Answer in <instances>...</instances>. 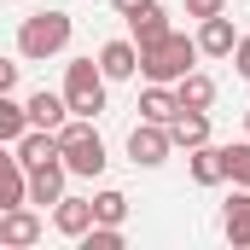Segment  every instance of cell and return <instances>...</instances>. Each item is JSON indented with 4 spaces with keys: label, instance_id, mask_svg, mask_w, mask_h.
<instances>
[{
    "label": "cell",
    "instance_id": "cell-1",
    "mask_svg": "<svg viewBox=\"0 0 250 250\" xmlns=\"http://www.w3.org/2000/svg\"><path fill=\"white\" fill-rule=\"evenodd\" d=\"M59 163L70 175H82V181H93V175H105V140L93 134V117H76V123L59 128Z\"/></svg>",
    "mask_w": 250,
    "mask_h": 250
},
{
    "label": "cell",
    "instance_id": "cell-2",
    "mask_svg": "<svg viewBox=\"0 0 250 250\" xmlns=\"http://www.w3.org/2000/svg\"><path fill=\"white\" fill-rule=\"evenodd\" d=\"M70 29H76V23H70L64 12L41 6L35 18H23V23H18V53H23L29 64H41V59H59L64 47H70Z\"/></svg>",
    "mask_w": 250,
    "mask_h": 250
},
{
    "label": "cell",
    "instance_id": "cell-3",
    "mask_svg": "<svg viewBox=\"0 0 250 250\" xmlns=\"http://www.w3.org/2000/svg\"><path fill=\"white\" fill-rule=\"evenodd\" d=\"M192 64H198V41L181 35V29H169V35H157L151 47H140V70H146V82H181Z\"/></svg>",
    "mask_w": 250,
    "mask_h": 250
},
{
    "label": "cell",
    "instance_id": "cell-4",
    "mask_svg": "<svg viewBox=\"0 0 250 250\" xmlns=\"http://www.w3.org/2000/svg\"><path fill=\"white\" fill-rule=\"evenodd\" d=\"M64 105H70V117H99L105 111V70L93 59L64 64Z\"/></svg>",
    "mask_w": 250,
    "mask_h": 250
},
{
    "label": "cell",
    "instance_id": "cell-5",
    "mask_svg": "<svg viewBox=\"0 0 250 250\" xmlns=\"http://www.w3.org/2000/svg\"><path fill=\"white\" fill-rule=\"evenodd\" d=\"M169 151H175V140H169V128H163V123H140L134 134H128V157H134L140 169L169 163Z\"/></svg>",
    "mask_w": 250,
    "mask_h": 250
},
{
    "label": "cell",
    "instance_id": "cell-6",
    "mask_svg": "<svg viewBox=\"0 0 250 250\" xmlns=\"http://www.w3.org/2000/svg\"><path fill=\"white\" fill-rule=\"evenodd\" d=\"M233 41H239V29H233V18H227V12L198 18V59H227V53H233Z\"/></svg>",
    "mask_w": 250,
    "mask_h": 250
},
{
    "label": "cell",
    "instance_id": "cell-7",
    "mask_svg": "<svg viewBox=\"0 0 250 250\" xmlns=\"http://www.w3.org/2000/svg\"><path fill=\"white\" fill-rule=\"evenodd\" d=\"M64 181H70V169H64L59 157H53V163L29 169V187H23V198H29L35 209H47V204H59V198H64Z\"/></svg>",
    "mask_w": 250,
    "mask_h": 250
},
{
    "label": "cell",
    "instance_id": "cell-8",
    "mask_svg": "<svg viewBox=\"0 0 250 250\" xmlns=\"http://www.w3.org/2000/svg\"><path fill=\"white\" fill-rule=\"evenodd\" d=\"M47 227H41V215L29 209V204H12V209H0V245H35Z\"/></svg>",
    "mask_w": 250,
    "mask_h": 250
},
{
    "label": "cell",
    "instance_id": "cell-9",
    "mask_svg": "<svg viewBox=\"0 0 250 250\" xmlns=\"http://www.w3.org/2000/svg\"><path fill=\"white\" fill-rule=\"evenodd\" d=\"M12 151H18L23 169H41V163L59 157V134H47V128H23V134L12 140Z\"/></svg>",
    "mask_w": 250,
    "mask_h": 250
},
{
    "label": "cell",
    "instance_id": "cell-10",
    "mask_svg": "<svg viewBox=\"0 0 250 250\" xmlns=\"http://www.w3.org/2000/svg\"><path fill=\"white\" fill-rule=\"evenodd\" d=\"M53 227H59L64 239H82V233L93 227V198H70V192H64L59 204H53Z\"/></svg>",
    "mask_w": 250,
    "mask_h": 250
},
{
    "label": "cell",
    "instance_id": "cell-11",
    "mask_svg": "<svg viewBox=\"0 0 250 250\" xmlns=\"http://www.w3.org/2000/svg\"><path fill=\"white\" fill-rule=\"evenodd\" d=\"M23 117H29V128H47V134H59L64 117H70V105H64V93H29V105H23Z\"/></svg>",
    "mask_w": 250,
    "mask_h": 250
},
{
    "label": "cell",
    "instance_id": "cell-12",
    "mask_svg": "<svg viewBox=\"0 0 250 250\" xmlns=\"http://www.w3.org/2000/svg\"><path fill=\"white\" fill-rule=\"evenodd\" d=\"M175 111H181V99H175V87L169 82H151L146 93H140V123H175Z\"/></svg>",
    "mask_w": 250,
    "mask_h": 250
},
{
    "label": "cell",
    "instance_id": "cell-13",
    "mask_svg": "<svg viewBox=\"0 0 250 250\" xmlns=\"http://www.w3.org/2000/svg\"><path fill=\"white\" fill-rule=\"evenodd\" d=\"M99 70H105V82H128L140 70V47L134 41H105L99 47Z\"/></svg>",
    "mask_w": 250,
    "mask_h": 250
},
{
    "label": "cell",
    "instance_id": "cell-14",
    "mask_svg": "<svg viewBox=\"0 0 250 250\" xmlns=\"http://www.w3.org/2000/svg\"><path fill=\"white\" fill-rule=\"evenodd\" d=\"M221 233H227L239 250H250V187H239L233 198H227V209H221Z\"/></svg>",
    "mask_w": 250,
    "mask_h": 250
},
{
    "label": "cell",
    "instance_id": "cell-15",
    "mask_svg": "<svg viewBox=\"0 0 250 250\" xmlns=\"http://www.w3.org/2000/svg\"><path fill=\"white\" fill-rule=\"evenodd\" d=\"M23 187H29V169L18 163V151H6V146H0V209L29 204V198H23Z\"/></svg>",
    "mask_w": 250,
    "mask_h": 250
},
{
    "label": "cell",
    "instance_id": "cell-16",
    "mask_svg": "<svg viewBox=\"0 0 250 250\" xmlns=\"http://www.w3.org/2000/svg\"><path fill=\"white\" fill-rule=\"evenodd\" d=\"M187 169H192L198 187H221V181H227V169H221V146H209V140L187 151Z\"/></svg>",
    "mask_w": 250,
    "mask_h": 250
},
{
    "label": "cell",
    "instance_id": "cell-17",
    "mask_svg": "<svg viewBox=\"0 0 250 250\" xmlns=\"http://www.w3.org/2000/svg\"><path fill=\"white\" fill-rule=\"evenodd\" d=\"M175 99H181V111H209V105H215V82H209L204 70H187V76L175 82Z\"/></svg>",
    "mask_w": 250,
    "mask_h": 250
},
{
    "label": "cell",
    "instance_id": "cell-18",
    "mask_svg": "<svg viewBox=\"0 0 250 250\" xmlns=\"http://www.w3.org/2000/svg\"><path fill=\"white\" fill-rule=\"evenodd\" d=\"M169 140L192 151V146H204L209 140V111H175V123H169Z\"/></svg>",
    "mask_w": 250,
    "mask_h": 250
},
{
    "label": "cell",
    "instance_id": "cell-19",
    "mask_svg": "<svg viewBox=\"0 0 250 250\" xmlns=\"http://www.w3.org/2000/svg\"><path fill=\"white\" fill-rule=\"evenodd\" d=\"M128 29H134V47H151L157 35H169V12L151 0V6H140V12L128 18Z\"/></svg>",
    "mask_w": 250,
    "mask_h": 250
},
{
    "label": "cell",
    "instance_id": "cell-20",
    "mask_svg": "<svg viewBox=\"0 0 250 250\" xmlns=\"http://www.w3.org/2000/svg\"><path fill=\"white\" fill-rule=\"evenodd\" d=\"M221 169H227V181H233V187H250V140L221 146Z\"/></svg>",
    "mask_w": 250,
    "mask_h": 250
},
{
    "label": "cell",
    "instance_id": "cell-21",
    "mask_svg": "<svg viewBox=\"0 0 250 250\" xmlns=\"http://www.w3.org/2000/svg\"><path fill=\"white\" fill-rule=\"evenodd\" d=\"M29 128V117H23V105L12 99V93H0V146H12L18 134Z\"/></svg>",
    "mask_w": 250,
    "mask_h": 250
},
{
    "label": "cell",
    "instance_id": "cell-22",
    "mask_svg": "<svg viewBox=\"0 0 250 250\" xmlns=\"http://www.w3.org/2000/svg\"><path fill=\"white\" fill-rule=\"evenodd\" d=\"M93 221H111V227H123V221H128V198H123L117 187H105L99 198H93Z\"/></svg>",
    "mask_w": 250,
    "mask_h": 250
},
{
    "label": "cell",
    "instance_id": "cell-23",
    "mask_svg": "<svg viewBox=\"0 0 250 250\" xmlns=\"http://www.w3.org/2000/svg\"><path fill=\"white\" fill-rule=\"evenodd\" d=\"M82 250H123V227H111V221H93V227L82 233Z\"/></svg>",
    "mask_w": 250,
    "mask_h": 250
},
{
    "label": "cell",
    "instance_id": "cell-24",
    "mask_svg": "<svg viewBox=\"0 0 250 250\" xmlns=\"http://www.w3.org/2000/svg\"><path fill=\"white\" fill-rule=\"evenodd\" d=\"M227 59L239 64V76L250 82V35H239V41H233V53H227Z\"/></svg>",
    "mask_w": 250,
    "mask_h": 250
},
{
    "label": "cell",
    "instance_id": "cell-25",
    "mask_svg": "<svg viewBox=\"0 0 250 250\" xmlns=\"http://www.w3.org/2000/svg\"><path fill=\"white\" fill-rule=\"evenodd\" d=\"M215 12H227V0H187V18H215Z\"/></svg>",
    "mask_w": 250,
    "mask_h": 250
},
{
    "label": "cell",
    "instance_id": "cell-26",
    "mask_svg": "<svg viewBox=\"0 0 250 250\" xmlns=\"http://www.w3.org/2000/svg\"><path fill=\"white\" fill-rule=\"evenodd\" d=\"M12 87H18V64L0 59V93H12Z\"/></svg>",
    "mask_w": 250,
    "mask_h": 250
},
{
    "label": "cell",
    "instance_id": "cell-27",
    "mask_svg": "<svg viewBox=\"0 0 250 250\" xmlns=\"http://www.w3.org/2000/svg\"><path fill=\"white\" fill-rule=\"evenodd\" d=\"M111 6H117L123 18H134V12H140V6H151V0H111Z\"/></svg>",
    "mask_w": 250,
    "mask_h": 250
},
{
    "label": "cell",
    "instance_id": "cell-28",
    "mask_svg": "<svg viewBox=\"0 0 250 250\" xmlns=\"http://www.w3.org/2000/svg\"><path fill=\"white\" fill-rule=\"evenodd\" d=\"M245 134H250V111H245Z\"/></svg>",
    "mask_w": 250,
    "mask_h": 250
}]
</instances>
